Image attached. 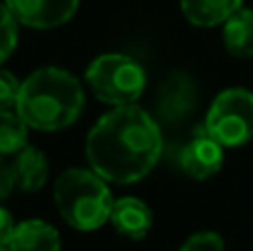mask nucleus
I'll list each match as a JSON object with an SVG mask.
<instances>
[{"instance_id":"4468645a","label":"nucleus","mask_w":253,"mask_h":251,"mask_svg":"<svg viewBox=\"0 0 253 251\" xmlns=\"http://www.w3.org/2000/svg\"><path fill=\"white\" fill-rule=\"evenodd\" d=\"M29 145V127L18 111L0 109V156H16Z\"/></svg>"},{"instance_id":"f3484780","label":"nucleus","mask_w":253,"mask_h":251,"mask_svg":"<svg viewBox=\"0 0 253 251\" xmlns=\"http://www.w3.org/2000/svg\"><path fill=\"white\" fill-rule=\"evenodd\" d=\"M20 80L11 74V71L0 69V109H11L18 102V93H20Z\"/></svg>"},{"instance_id":"ddd939ff","label":"nucleus","mask_w":253,"mask_h":251,"mask_svg":"<svg viewBox=\"0 0 253 251\" xmlns=\"http://www.w3.org/2000/svg\"><path fill=\"white\" fill-rule=\"evenodd\" d=\"M224 47L236 58L253 56V11L251 9H238L222 29Z\"/></svg>"},{"instance_id":"9b49d317","label":"nucleus","mask_w":253,"mask_h":251,"mask_svg":"<svg viewBox=\"0 0 253 251\" xmlns=\"http://www.w3.org/2000/svg\"><path fill=\"white\" fill-rule=\"evenodd\" d=\"M13 169V180H16V187L20 191H40L44 185H47L49 178V163L47 156L38 149V147H22L16 154V160L11 163Z\"/></svg>"},{"instance_id":"aec40b11","label":"nucleus","mask_w":253,"mask_h":251,"mask_svg":"<svg viewBox=\"0 0 253 251\" xmlns=\"http://www.w3.org/2000/svg\"><path fill=\"white\" fill-rule=\"evenodd\" d=\"M0 251H9V249L7 247H0Z\"/></svg>"},{"instance_id":"a211bd4d","label":"nucleus","mask_w":253,"mask_h":251,"mask_svg":"<svg viewBox=\"0 0 253 251\" xmlns=\"http://www.w3.org/2000/svg\"><path fill=\"white\" fill-rule=\"evenodd\" d=\"M16 187V180H13V169L9 163H4L2 156H0V203L9 198V194Z\"/></svg>"},{"instance_id":"423d86ee","label":"nucleus","mask_w":253,"mask_h":251,"mask_svg":"<svg viewBox=\"0 0 253 251\" xmlns=\"http://www.w3.org/2000/svg\"><path fill=\"white\" fill-rule=\"evenodd\" d=\"M80 0H4L20 25L34 29H53L69 22Z\"/></svg>"},{"instance_id":"f8f14e48","label":"nucleus","mask_w":253,"mask_h":251,"mask_svg":"<svg viewBox=\"0 0 253 251\" xmlns=\"http://www.w3.org/2000/svg\"><path fill=\"white\" fill-rule=\"evenodd\" d=\"M245 0H180L184 18L196 27H218L224 25Z\"/></svg>"},{"instance_id":"6ab92c4d","label":"nucleus","mask_w":253,"mask_h":251,"mask_svg":"<svg viewBox=\"0 0 253 251\" xmlns=\"http://www.w3.org/2000/svg\"><path fill=\"white\" fill-rule=\"evenodd\" d=\"M13 229H16V222H13L11 213H9L7 209L0 207V247H7L9 245Z\"/></svg>"},{"instance_id":"dca6fc26","label":"nucleus","mask_w":253,"mask_h":251,"mask_svg":"<svg viewBox=\"0 0 253 251\" xmlns=\"http://www.w3.org/2000/svg\"><path fill=\"white\" fill-rule=\"evenodd\" d=\"M180 251H224V240L215 231H198L187 238Z\"/></svg>"},{"instance_id":"f03ea898","label":"nucleus","mask_w":253,"mask_h":251,"mask_svg":"<svg viewBox=\"0 0 253 251\" xmlns=\"http://www.w3.org/2000/svg\"><path fill=\"white\" fill-rule=\"evenodd\" d=\"M84 91L80 80L60 67H42L22 80L16 111L36 131H60L80 118Z\"/></svg>"},{"instance_id":"20e7f679","label":"nucleus","mask_w":253,"mask_h":251,"mask_svg":"<svg viewBox=\"0 0 253 251\" xmlns=\"http://www.w3.org/2000/svg\"><path fill=\"white\" fill-rule=\"evenodd\" d=\"M87 83L98 100L114 107L135 105L147 87L140 62L125 53H102L87 67Z\"/></svg>"},{"instance_id":"1a4fd4ad","label":"nucleus","mask_w":253,"mask_h":251,"mask_svg":"<svg viewBox=\"0 0 253 251\" xmlns=\"http://www.w3.org/2000/svg\"><path fill=\"white\" fill-rule=\"evenodd\" d=\"M109 222L125 238L142 240L153 227V213L149 205H144L140 198L126 196V198H120L114 203Z\"/></svg>"},{"instance_id":"39448f33","label":"nucleus","mask_w":253,"mask_h":251,"mask_svg":"<svg viewBox=\"0 0 253 251\" xmlns=\"http://www.w3.org/2000/svg\"><path fill=\"white\" fill-rule=\"evenodd\" d=\"M205 131L222 147H242L253 138V93L242 87L215 96L205 120Z\"/></svg>"},{"instance_id":"7ed1b4c3","label":"nucleus","mask_w":253,"mask_h":251,"mask_svg":"<svg viewBox=\"0 0 253 251\" xmlns=\"http://www.w3.org/2000/svg\"><path fill=\"white\" fill-rule=\"evenodd\" d=\"M62 220L78 231H96L109 222L114 198L107 180L93 169H67L53 185Z\"/></svg>"},{"instance_id":"6e6552de","label":"nucleus","mask_w":253,"mask_h":251,"mask_svg":"<svg viewBox=\"0 0 253 251\" xmlns=\"http://www.w3.org/2000/svg\"><path fill=\"white\" fill-rule=\"evenodd\" d=\"M224 147L211 138L205 129H198L196 136L180 151V167L196 180H207L222 169Z\"/></svg>"},{"instance_id":"f257e3e1","label":"nucleus","mask_w":253,"mask_h":251,"mask_svg":"<svg viewBox=\"0 0 253 251\" xmlns=\"http://www.w3.org/2000/svg\"><path fill=\"white\" fill-rule=\"evenodd\" d=\"M91 169L114 185L142 180L162 156V133L153 116L138 105H123L105 114L84 142Z\"/></svg>"},{"instance_id":"0eeeda50","label":"nucleus","mask_w":253,"mask_h":251,"mask_svg":"<svg viewBox=\"0 0 253 251\" xmlns=\"http://www.w3.org/2000/svg\"><path fill=\"white\" fill-rule=\"evenodd\" d=\"M196 100H198V91L193 78L189 74H184V71H173V74H169L162 80L160 89H158V98H156L158 116L165 123L175 125L191 114L193 107H196Z\"/></svg>"},{"instance_id":"2eb2a0df","label":"nucleus","mask_w":253,"mask_h":251,"mask_svg":"<svg viewBox=\"0 0 253 251\" xmlns=\"http://www.w3.org/2000/svg\"><path fill=\"white\" fill-rule=\"evenodd\" d=\"M18 47V20L4 2H0V65Z\"/></svg>"},{"instance_id":"9d476101","label":"nucleus","mask_w":253,"mask_h":251,"mask_svg":"<svg viewBox=\"0 0 253 251\" xmlns=\"http://www.w3.org/2000/svg\"><path fill=\"white\" fill-rule=\"evenodd\" d=\"M62 240L53 225L44 220H22L16 225L9 240V251H60Z\"/></svg>"}]
</instances>
